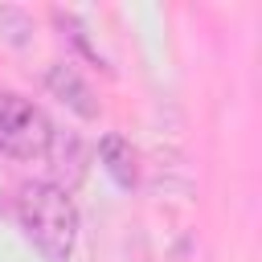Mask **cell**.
Masks as SVG:
<instances>
[{"label":"cell","instance_id":"3","mask_svg":"<svg viewBox=\"0 0 262 262\" xmlns=\"http://www.w3.org/2000/svg\"><path fill=\"white\" fill-rule=\"evenodd\" d=\"M45 86L74 111V115H82V119H94L98 115V102H94V94H90V86L78 78V70L74 66H49V74H45Z\"/></svg>","mask_w":262,"mask_h":262},{"label":"cell","instance_id":"1","mask_svg":"<svg viewBox=\"0 0 262 262\" xmlns=\"http://www.w3.org/2000/svg\"><path fill=\"white\" fill-rule=\"evenodd\" d=\"M16 221L45 262H70L78 246V205L53 180H29L16 188Z\"/></svg>","mask_w":262,"mask_h":262},{"label":"cell","instance_id":"4","mask_svg":"<svg viewBox=\"0 0 262 262\" xmlns=\"http://www.w3.org/2000/svg\"><path fill=\"white\" fill-rule=\"evenodd\" d=\"M98 156H102V168L111 172V180L119 184V188H131L135 180H139V168H135V151H131V143L123 139V135H102V143H98Z\"/></svg>","mask_w":262,"mask_h":262},{"label":"cell","instance_id":"2","mask_svg":"<svg viewBox=\"0 0 262 262\" xmlns=\"http://www.w3.org/2000/svg\"><path fill=\"white\" fill-rule=\"evenodd\" d=\"M53 123L45 119L41 106H33L29 98L0 90V151L16 156V160H49L53 156Z\"/></svg>","mask_w":262,"mask_h":262}]
</instances>
